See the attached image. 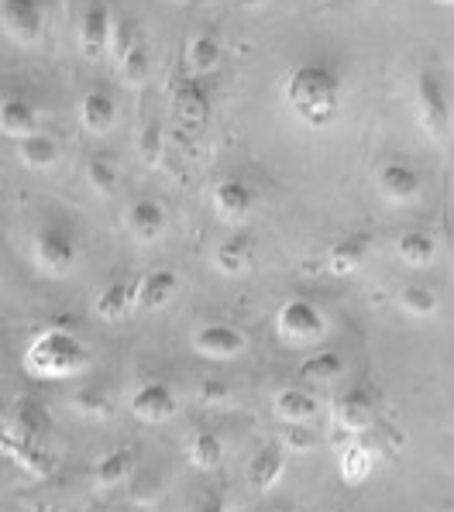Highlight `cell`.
<instances>
[{
  "label": "cell",
  "mask_w": 454,
  "mask_h": 512,
  "mask_svg": "<svg viewBox=\"0 0 454 512\" xmlns=\"http://www.w3.org/2000/svg\"><path fill=\"white\" fill-rule=\"evenodd\" d=\"M286 104L307 128H331L341 114L344 83L324 62H300L283 86Z\"/></svg>",
  "instance_id": "cell-1"
},
{
  "label": "cell",
  "mask_w": 454,
  "mask_h": 512,
  "mask_svg": "<svg viewBox=\"0 0 454 512\" xmlns=\"http://www.w3.org/2000/svg\"><path fill=\"white\" fill-rule=\"evenodd\" d=\"M90 348L69 327H45L25 348V372L42 382H62L76 378L90 368Z\"/></svg>",
  "instance_id": "cell-2"
},
{
  "label": "cell",
  "mask_w": 454,
  "mask_h": 512,
  "mask_svg": "<svg viewBox=\"0 0 454 512\" xmlns=\"http://www.w3.org/2000/svg\"><path fill=\"white\" fill-rule=\"evenodd\" d=\"M327 334V317L313 299L293 296L276 313V337L286 348H310Z\"/></svg>",
  "instance_id": "cell-3"
},
{
  "label": "cell",
  "mask_w": 454,
  "mask_h": 512,
  "mask_svg": "<svg viewBox=\"0 0 454 512\" xmlns=\"http://www.w3.org/2000/svg\"><path fill=\"white\" fill-rule=\"evenodd\" d=\"M417 121L424 128V135L430 141L441 145L451 131V104H448V90L444 80L434 69H420L417 73Z\"/></svg>",
  "instance_id": "cell-4"
},
{
  "label": "cell",
  "mask_w": 454,
  "mask_h": 512,
  "mask_svg": "<svg viewBox=\"0 0 454 512\" xmlns=\"http://www.w3.org/2000/svg\"><path fill=\"white\" fill-rule=\"evenodd\" d=\"M31 255H35V265L42 275L49 279H62L76 269L80 262V248H76V238L59 224H49L35 234V244H31Z\"/></svg>",
  "instance_id": "cell-5"
},
{
  "label": "cell",
  "mask_w": 454,
  "mask_h": 512,
  "mask_svg": "<svg viewBox=\"0 0 454 512\" xmlns=\"http://www.w3.org/2000/svg\"><path fill=\"white\" fill-rule=\"evenodd\" d=\"M331 420H334V430L348 433V437H362L375 427V399L369 389L355 385V389L341 392L331 406Z\"/></svg>",
  "instance_id": "cell-6"
},
{
  "label": "cell",
  "mask_w": 454,
  "mask_h": 512,
  "mask_svg": "<svg viewBox=\"0 0 454 512\" xmlns=\"http://www.w3.org/2000/svg\"><path fill=\"white\" fill-rule=\"evenodd\" d=\"M52 430V416L38 399L18 396L4 413V437L7 440H45Z\"/></svg>",
  "instance_id": "cell-7"
},
{
  "label": "cell",
  "mask_w": 454,
  "mask_h": 512,
  "mask_svg": "<svg viewBox=\"0 0 454 512\" xmlns=\"http://www.w3.org/2000/svg\"><path fill=\"white\" fill-rule=\"evenodd\" d=\"M375 186L389 203H413L424 193V176L406 159H386L375 172Z\"/></svg>",
  "instance_id": "cell-8"
},
{
  "label": "cell",
  "mask_w": 454,
  "mask_h": 512,
  "mask_svg": "<svg viewBox=\"0 0 454 512\" xmlns=\"http://www.w3.org/2000/svg\"><path fill=\"white\" fill-rule=\"evenodd\" d=\"M172 114L190 131H200L203 124L210 121V97H207V90H203L200 76L190 73L172 83Z\"/></svg>",
  "instance_id": "cell-9"
},
{
  "label": "cell",
  "mask_w": 454,
  "mask_h": 512,
  "mask_svg": "<svg viewBox=\"0 0 454 512\" xmlns=\"http://www.w3.org/2000/svg\"><path fill=\"white\" fill-rule=\"evenodd\" d=\"M128 409H131V416L142 423H166L176 416L179 399H176V392H172V385L155 382L152 378V382H142L135 392H131Z\"/></svg>",
  "instance_id": "cell-10"
},
{
  "label": "cell",
  "mask_w": 454,
  "mask_h": 512,
  "mask_svg": "<svg viewBox=\"0 0 454 512\" xmlns=\"http://www.w3.org/2000/svg\"><path fill=\"white\" fill-rule=\"evenodd\" d=\"M248 348L245 334L231 324H207L193 334V351L207 361H231Z\"/></svg>",
  "instance_id": "cell-11"
},
{
  "label": "cell",
  "mask_w": 454,
  "mask_h": 512,
  "mask_svg": "<svg viewBox=\"0 0 454 512\" xmlns=\"http://www.w3.org/2000/svg\"><path fill=\"white\" fill-rule=\"evenodd\" d=\"M111 31H114V18H111V7L104 0H93L86 7V18L80 25V52L83 59L97 62L104 52H111Z\"/></svg>",
  "instance_id": "cell-12"
},
{
  "label": "cell",
  "mask_w": 454,
  "mask_h": 512,
  "mask_svg": "<svg viewBox=\"0 0 454 512\" xmlns=\"http://www.w3.org/2000/svg\"><path fill=\"white\" fill-rule=\"evenodd\" d=\"M0 18H4V31L18 45H35L42 38V7H38V0H4Z\"/></svg>",
  "instance_id": "cell-13"
},
{
  "label": "cell",
  "mask_w": 454,
  "mask_h": 512,
  "mask_svg": "<svg viewBox=\"0 0 454 512\" xmlns=\"http://www.w3.org/2000/svg\"><path fill=\"white\" fill-rule=\"evenodd\" d=\"M210 203H214V214L224 220V224H241L248 214H252V186L241 183V179H221L210 193Z\"/></svg>",
  "instance_id": "cell-14"
},
{
  "label": "cell",
  "mask_w": 454,
  "mask_h": 512,
  "mask_svg": "<svg viewBox=\"0 0 454 512\" xmlns=\"http://www.w3.org/2000/svg\"><path fill=\"white\" fill-rule=\"evenodd\" d=\"M166 224H169L166 210H162V203H155V200H135L128 210H124V231L142 244L159 241L162 234H166Z\"/></svg>",
  "instance_id": "cell-15"
},
{
  "label": "cell",
  "mask_w": 454,
  "mask_h": 512,
  "mask_svg": "<svg viewBox=\"0 0 454 512\" xmlns=\"http://www.w3.org/2000/svg\"><path fill=\"white\" fill-rule=\"evenodd\" d=\"M0 447H4L7 458H11L14 464H21V468L35 478H52L59 471L56 454H52L42 440H7L4 437L0 440Z\"/></svg>",
  "instance_id": "cell-16"
},
{
  "label": "cell",
  "mask_w": 454,
  "mask_h": 512,
  "mask_svg": "<svg viewBox=\"0 0 454 512\" xmlns=\"http://www.w3.org/2000/svg\"><path fill=\"white\" fill-rule=\"evenodd\" d=\"M176 293H179V275L172 269H152L135 282V303L142 313H155L162 306H169Z\"/></svg>",
  "instance_id": "cell-17"
},
{
  "label": "cell",
  "mask_w": 454,
  "mask_h": 512,
  "mask_svg": "<svg viewBox=\"0 0 454 512\" xmlns=\"http://www.w3.org/2000/svg\"><path fill=\"white\" fill-rule=\"evenodd\" d=\"M135 464H138V454L131 447H114V451L100 454L97 464H93L90 478H93V488H117L124 485L131 475H135Z\"/></svg>",
  "instance_id": "cell-18"
},
{
  "label": "cell",
  "mask_w": 454,
  "mask_h": 512,
  "mask_svg": "<svg viewBox=\"0 0 454 512\" xmlns=\"http://www.w3.org/2000/svg\"><path fill=\"white\" fill-rule=\"evenodd\" d=\"M272 413H276L286 427H307L313 416H317V396L307 389H300V385H289V389L276 392Z\"/></svg>",
  "instance_id": "cell-19"
},
{
  "label": "cell",
  "mask_w": 454,
  "mask_h": 512,
  "mask_svg": "<svg viewBox=\"0 0 454 512\" xmlns=\"http://www.w3.org/2000/svg\"><path fill=\"white\" fill-rule=\"evenodd\" d=\"M369 248H372L369 234H348V238L334 241L331 251H327V272L338 275V279L355 275L365 265V258H369Z\"/></svg>",
  "instance_id": "cell-20"
},
{
  "label": "cell",
  "mask_w": 454,
  "mask_h": 512,
  "mask_svg": "<svg viewBox=\"0 0 454 512\" xmlns=\"http://www.w3.org/2000/svg\"><path fill=\"white\" fill-rule=\"evenodd\" d=\"M286 475V451L279 444H269L255 454L252 464H248V485L255 492H272Z\"/></svg>",
  "instance_id": "cell-21"
},
{
  "label": "cell",
  "mask_w": 454,
  "mask_h": 512,
  "mask_svg": "<svg viewBox=\"0 0 454 512\" xmlns=\"http://www.w3.org/2000/svg\"><path fill=\"white\" fill-rule=\"evenodd\" d=\"M131 310H138L135 286H131V282H107L97 293V299H93V313H97L104 324H121Z\"/></svg>",
  "instance_id": "cell-22"
},
{
  "label": "cell",
  "mask_w": 454,
  "mask_h": 512,
  "mask_svg": "<svg viewBox=\"0 0 454 512\" xmlns=\"http://www.w3.org/2000/svg\"><path fill=\"white\" fill-rule=\"evenodd\" d=\"M0 131H4V138H14V141L38 135V110L31 107L28 100L7 93L4 104H0Z\"/></svg>",
  "instance_id": "cell-23"
},
{
  "label": "cell",
  "mask_w": 454,
  "mask_h": 512,
  "mask_svg": "<svg viewBox=\"0 0 454 512\" xmlns=\"http://www.w3.org/2000/svg\"><path fill=\"white\" fill-rule=\"evenodd\" d=\"M252 258H255V241L248 238V234L234 231L231 238L217 241V248H214V269L221 272V275H241V272H248Z\"/></svg>",
  "instance_id": "cell-24"
},
{
  "label": "cell",
  "mask_w": 454,
  "mask_h": 512,
  "mask_svg": "<svg viewBox=\"0 0 454 512\" xmlns=\"http://www.w3.org/2000/svg\"><path fill=\"white\" fill-rule=\"evenodd\" d=\"M186 458L197 471H214L224 461V440L214 430H193L186 437Z\"/></svg>",
  "instance_id": "cell-25"
},
{
  "label": "cell",
  "mask_w": 454,
  "mask_h": 512,
  "mask_svg": "<svg viewBox=\"0 0 454 512\" xmlns=\"http://www.w3.org/2000/svg\"><path fill=\"white\" fill-rule=\"evenodd\" d=\"M80 121H83V128L90 131V135H107V131L117 124L114 100L107 97V93H100V90H90L83 97V104H80Z\"/></svg>",
  "instance_id": "cell-26"
},
{
  "label": "cell",
  "mask_w": 454,
  "mask_h": 512,
  "mask_svg": "<svg viewBox=\"0 0 454 512\" xmlns=\"http://www.w3.org/2000/svg\"><path fill=\"white\" fill-rule=\"evenodd\" d=\"M396 255H399V262L410 265V269H427L437 258V241L430 238L427 231H406V234H399V241H396Z\"/></svg>",
  "instance_id": "cell-27"
},
{
  "label": "cell",
  "mask_w": 454,
  "mask_h": 512,
  "mask_svg": "<svg viewBox=\"0 0 454 512\" xmlns=\"http://www.w3.org/2000/svg\"><path fill=\"white\" fill-rule=\"evenodd\" d=\"M375 468V454L372 447H365L362 440H351L348 447L338 454V471L348 485H362Z\"/></svg>",
  "instance_id": "cell-28"
},
{
  "label": "cell",
  "mask_w": 454,
  "mask_h": 512,
  "mask_svg": "<svg viewBox=\"0 0 454 512\" xmlns=\"http://www.w3.org/2000/svg\"><path fill=\"white\" fill-rule=\"evenodd\" d=\"M186 62H190V73L193 76H207L221 66V42L207 31L190 38V49H186Z\"/></svg>",
  "instance_id": "cell-29"
},
{
  "label": "cell",
  "mask_w": 454,
  "mask_h": 512,
  "mask_svg": "<svg viewBox=\"0 0 454 512\" xmlns=\"http://www.w3.org/2000/svg\"><path fill=\"white\" fill-rule=\"evenodd\" d=\"M18 159H21V165H28V169H52V165L59 162V145L52 141L49 135H31V138H25V141H18Z\"/></svg>",
  "instance_id": "cell-30"
},
{
  "label": "cell",
  "mask_w": 454,
  "mask_h": 512,
  "mask_svg": "<svg viewBox=\"0 0 454 512\" xmlns=\"http://www.w3.org/2000/svg\"><path fill=\"white\" fill-rule=\"evenodd\" d=\"M341 375H344V358H341L338 351H317V354H310V358L300 365V378H303V382L324 385V382H334V378H341Z\"/></svg>",
  "instance_id": "cell-31"
},
{
  "label": "cell",
  "mask_w": 454,
  "mask_h": 512,
  "mask_svg": "<svg viewBox=\"0 0 454 512\" xmlns=\"http://www.w3.org/2000/svg\"><path fill=\"white\" fill-rule=\"evenodd\" d=\"M396 303H399V310H403L406 317H417V320L434 317V313H437V293L430 286H420V282H410V286L399 289Z\"/></svg>",
  "instance_id": "cell-32"
},
{
  "label": "cell",
  "mask_w": 454,
  "mask_h": 512,
  "mask_svg": "<svg viewBox=\"0 0 454 512\" xmlns=\"http://www.w3.org/2000/svg\"><path fill=\"white\" fill-rule=\"evenodd\" d=\"M142 42L138 38V28L131 18H114V31H111V59L121 66L124 59H128L131 52H135V45Z\"/></svg>",
  "instance_id": "cell-33"
},
{
  "label": "cell",
  "mask_w": 454,
  "mask_h": 512,
  "mask_svg": "<svg viewBox=\"0 0 454 512\" xmlns=\"http://www.w3.org/2000/svg\"><path fill=\"white\" fill-rule=\"evenodd\" d=\"M117 69H121V83H124V86H131V90H138V86H145L148 73H152V62H148L145 45L138 42V45H135V52H131L128 59H124Z\"/></svg>",
  "instance_id": "cell-34"
},
{
  "label": "cell",
  "mask_w": 454,
  "mask_h": 512,
  "mask_svg": "<svg viewBox=\"0 0 454 512\" xmlns=\"http://www.w3.org/2000/svg\"><path fill=\"white\" fill-rule=\"evenodd\" d=\"M90 186L100 196H111L117 189V162L111 155H93L90 159Z\"/></svg>",
  "instance_id": "cell-35"
},
{
  "label": "cell",
  "mask_w": 454,
  "mask_h": 512,
  "mask_svg": "<svg viewBox=\"0 0 454 512\" xmlns=\"http://www.w3.org/2000/svg\"><path fill=\"white\" fill-rule=\"evenodd\" d=\"M73 409H80L83 416H100V420H104V416H111L114 403L104 389H83L73 396Z\"/></svg>",
  "instance_id": "cell-36"
},
{
  "label": "cell",
  "mask_w": 454,
  "mask_h": 512,
  "mask_svg": "<svg viewBox=\"0 0 454 512\" xmlns=\"http://www.w3.org/2000/svg\"><path fill=\"white\" fill-rule=\"evenodd\" d=\"M197 396H200L203 406H221V403H227V396H231V392H227L224 382H214V378H207V382H203L200 389H197Z\"/></svg>",
  "instance_id": "cell-37"
},
{
  "label": "cell",
  "mask_w": 454,
  "mask_h": 512,
  "mask_svg": "<svg viewBox=\"0 0 454 512\" xmlns=\"http://www.w3.org/2000/svg\"><path fill=\"white\" fill-rule=\"evenodd\" d=\"M283 444L289 447V454H293V451H310V447H313V437L307 433V427H286Z\"/></svg>",
  "instance_id": "cell-38"
},
{
  "label": "cell",
  "mask_w": 454,
  "mask_h": 512,
  "mask_svg": "<svg viewBox=\"0 0 454 512\" xmlns=\"http://www.w3.org/2000/svg\"><path fill=\"white\" fill-rule=\"evenodd\" d=\"M142 155H145V162H159V128H155V124H148V131H145Z\"/></svg>",
  "instance_id": "cell-39"
},
{
  "label": "cell",
  "mask_w": 454,
  "mask_h": 512,
  "mask_svg": "<svg viewBox=\"0 0 454 512\" xmlns=\"http://www.w3.org/2000/svg\"><path fill=\"white\" fill-rule=\"evenodd\" d=\"M193 512H227V499L221 492H207L197 506H193Z\"/></svg>",
  "instance_id": "cell-40"
},
{
  "label": "cell",
  "mask_w": 454,
  "mask_h": 512,
  "mask_svg": "<svg viewBox=\"0 0 454 512\" xmlns=\"http://www.w3.org/2000/svg\"><path fill=\"white\" fill-rule=\"evenodd\" d=\"M265 0H238V7H245V11H255V7H262Z\"/></svg>",
  "instance_id": "cell-41"
},
{
  "label": "cell",
  "mask_w": 454,
  "mask_h": 512,
  "mask_svg": "<svg viewBox=\"0 0 454 512\" xmlns=\"http://www.w3.org/2000/svg\"><path fill=\"white\" fill-rule=\"evenodd\" d=\"M437 4H454V0H437Z\"/></svg>",
  "instance_id": "cell-42"
},
{
  "label": "cell",
  "mask_w": 454,
  "mask_h": 512,
  "mask_svg": "<svg viewBox=\"0 0 454 512\" xmlns=\"http://www.w3.org/2000/svg\"><path fill=\"white\" fill-rule=\"evenodd\" d=\"M172 4H186V0H172Z\"/></svg>",
  "instance_id": "cell-43"
}]
</instances>
